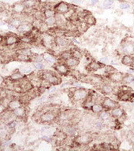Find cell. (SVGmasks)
I'll list each match as a JSON object with an SVG mask.
<instances>
[{
  "label": "cell",
  "instance_id": "26",
  "mask_svg": "<svg viewBox=\"0 0 134 151\" xmlns=\"http://www.w3.org/2000/svg\"><path fill=\"white\" fill-rule=\"evenodd\" d=\"M102 92L105 94H111L113 93L114 87L110 84H104L101 87Z\"/></svg>",
  "mask_w": 134,
  "mask_h": 151
},
{
  "label": "cell",
  "instance_id": "13",
  "mask_svg": "<svg viewBox=\"0 0 134 151\" xmlns=\"http://www.w3.org/2000/svg\"><path fill=\"white\" fill-rule=\"evenodd\" d=\"M23 105L22 102L20 101V99H13V100H10L8 104V106H7V108L9 110L14 111V109H16L18 107L21 106Z\"/></svg>",
  "mask_w": 134,
  "mask_h": 151
},
{
  "label": "cell",
  "instance_id": "9",
  "mask_svg": "<svg viewBox=\"0 0 134 151\" xmlns=\"http://www.w3.org/2000/svg\"><path fill=\"white\" fill-rule=\"evenodd\" d=\"M54 42L57 47H66L70 44V40L65 36H57L54 37Z\"/></svg>",
  "mask_w": 134,
  "mask_h": 151
},
{
  "label": "cell",
  "instance_id": "14",
  "mask_svg": "<svg viewBox=\"0 0 134 151\" xmlns=\"http://www.w3.org/2000/svg\"><path fill=\"white\" fill-rule=\"evenodd\" d=\"M13 112V114H14V116H16L17 118H24L26 116V110L25 108L23 107V106H21L20 107H18L16 109H14V111H12Z\"/></svg>",
  "mask_w": 134,
  "mask_h": 151
},
{
  "label": "cell",
  "instance_id": "20",
  "mask_svg": "<svg viewBox=\"0 0 134 151\" xmlns=\"http://www.w3.org/2000/svg\"><path fill=\"white\" fill-rule=\"evenodd\" d=\"M43 60L48 63H55L56 61V57L49 52H45L44 54H43Z\"/></svg>",
  "mask_w": 134,
  "mask_h": 151
},
{
  "label": "cell",
  "instance_id": "40",
  "mask_svg": "<svg viewBox=\"0 0 134 151\" xmlns=\"http://www.w3.org/2000/svg\"><path fill=\"white\" fill-rule=\"evenodd\" d=\"M95 126H96L97 128L100 129V128H102V127H103V123H102V121H100V120H97L96 122V124H95Z\"/></svg>",
  "mask_w": 134,
  "mask_h": 151
},
{
  "label": "cell",
  "instance_id": "12",
  "mask_svg": "<svg viewBox=\"0 0 134 151\" xmlns=\"http://www.w3.org/2000/svg\"><path fill=\"white\" fill-rule=\"evenodd\" d=\"M109 77H110V80L112 81L113 83H119L122 82L123 77H124V75H123L122 73H119V72H114V73L109 74Z\"/></svg>",
  "mask_w": 134,
  "mask_h": 151
},
{
  "label": "cell",
  "instance_id": "36",
  "mask_svg": "<svg viewBox=\"0 0 134 151\" xmlns=\"http://www.w3.org/2000/svg\"><path fill=\"white\" fill-rule=\"evenodd\" d=\"M104 71H105V73H107V74H111V73H114V72H115V68L112 67L111 65H105L104 66Z\"/></svg>",
  "mask_w": 134,
  "mask_h": 151
},
{
  "label": "cell",
  "instance_id": "48",
  "mask_svg": "<svg viewBox=\"0 0 134 151\" xmlns=\"http://www.w3.org/2000/svg\"><path fill=\"white\" fill-rule=\"evenodd\" d=\"M0 146H1V142H0Z\"/></svg>",
  "mask_w": 134,
  "mask_h": 151
},
{
  "label": "cell",
  "instance_id": "44",
  "mask_svg": "<svg viewBox=\"0 0 134 151\" xmlns=\"http://www.w3.org/2000/svg\"><path fill=\"white\" fill-rule=\"evenodd\" d=\"M4 83H5L4 77H2V76H0V86H2Z\"/></svg>",
  "mask_w": 134,
  "mask_h": 151
},
{
  "label": "cell",
  "instance_id": "16",
  "mask_svg": "<svg viewBox=\"0 0 134 151\" xmlns=\"http://www.w3.org/2000/svg\"><path fill=\"white\" fill-rule=\"evenodd\" d=\"M23 78H25V76H24L23 73L17 71V72H14V73H12L11 75L9 76V79L11 81H13V82H16V81L17 82H19Z\"/></svg>",
  "mask_w": 134,
  "mask_h": 151
},
{
  "label": "cell",
  "instance_id": "43",
  "mask_svg": "<svg viewBox=\"0 0 134 151\" xmlns=\"http://www.w3.org/2000/svg\"><path fill=\"white\" fill-rule=\"evenodd\" d=\"M42 139L46 142H49L51 141V137H49V136H43Z\"/></svg>",
  "mask_w": 134,
  "mask_h": 151
},
{
  "label": "cell",
  "instance_id": "39",
  "mask_svg": "<svg viewBox=\"0 0 134 151\" xmlns=\"http://www.w3.org/2000/svg\"><path fill=\"white\" fill-rule=\"evenodd\" d=\"M113 0H104L103 5L104 8H110L113 5Z\"/></svg>",
  "mask_w": 134,
  "mask_h": 151
},
{
  "label": "cell",
  "instance_id": "2",
  "mask_svg": "<svg viewBox=\"0 0 134 151\" xmlns=\"http://www.w3.org/2000/svg\"><path fill=\"white\" fill-rule=\"evenodd\" d=\"M88 95V91L85 89L84 87H80V88H76L72 95V99L75 101H84L85 99L87 98Z\"/></svg>",
  "mask_w": 134,
  "mask_h": 151
},
{
  "label": "cell",
  "instance_id": "29",
  "mask_svg": "<svg viewBox=\"0 0 134 151\" xmlns=\"http://www.w3.org/2000/svg\"><path fill=\"white\" fill-rule=\"evenodd\" d=\"M43 16H44V18H48V17H54L56 12L54 11V9H44L43 11Z\"/></svg>",
  "mask_w": 134,
  "mask_h": 151
},
{
  "label": "cell",
  "instance_id": "38",
  "mask_svg": "<svg viewBox=\"0 0 134 151\" xmlns=\"http://www.w3.org/2000/svg\"><path fill=\"white\" fill-rule=\"evenodd\" d=\"M119 7H120V9H128L130 8V4L129 2H121L120 5H119Z\"/></svg>",
  "mask_w": 134,
  "mask_h": 151
},
{
  "label": "cell",
  "instance_id": "5",
  "mask_svg": "<svg viewBox=\"0 0 134 151\" xmlns=\"http://www.w3.org/2000/svg\"><path fill=\"white\" fill-rule=\"evenodd\" d=\"M70 4H69L66 2H60L54 5V11L62 14H66L70 9Z\"/></svg>",
  "mask_w": 134,
  "mask_h": 151
},
{
  "label": "cell",
  "instance_id": "35",
  "mask_svg": "<svg viewBox=\"0 0 134 151\" xmlns=\"http://www.w3.org/2000/svg\"><path fill=\"white\" fill-rule=\"evenodd\" d=\"M32 59L34 62H42L43 61V54H33L32 55Z\"/></svg>",
  "mask_w": 134,
  "mask_h": 151
},
{
  "label": "cell",
  "instance_id": "37",
  "mask_svg": "<svg viewBox=\"0 0 134 151\" xmlns=\"http://www.w3.org/2000/svg\"><path fill=\"white\" fill-rule=\"evenodd\" d=\"M33 65L35 68V69H38V70H43L44 68V65L42 62H34Z\"/></svg>",
  "mask_w": 134,
  "mask_h": 151
},
{
  "label": "cell",
  "instance_id": "24",
  "mask_svg": "<svg viewBox=\"0 0 134 151\" xmlns=\"http://www.w3.org/2000/svg\"><path fill=\"white\" fill-rule=\"evenodd\" d=\"M134 58L130 55H125L123 57L122 59V62L123 65L128 66L133 65V63Z\"/></svg>",
  "mask_w": 134,
  "mask_h": 151
},
{
  "label": "cell",
  "instance_id": "19",
  "mask_svg": "<svg viewBox=\"0 0 134 151\" xmlns=\"http://www.w3.org/2000/svg\"><path fill=\"white\" fill-rule=\"evenodd\" d=\"M63 132L66 133L67 136L72 137L75 135L76 133H77V130H76V127L73 125H67V126L65 127V129H64Z\"/></svg>",
  "mask_w": 134,
  "mask_h": 151
},
{
  "label": "cell",
  "instance_id": "28",
  "mask_svg": "<svg viewBox=\"0 0 134 151\" xmlns=\"http://www.w3.org/2000/svg\"><path fill=\"white\" fill-rule=\"evenodd\" d=\"M91 110H92L94 113H99L104 110V107L102 106V104L94 103L93 104V106H92Z\"/></svg>",
  "mask_w": 134,
  "mask_h": 151
},
{
  "label": "cell",
  "instance_id": "34",
  "mask_svg": "<svg viewBox=\"0 0 134 151\" xmlns=\"http://www.w3.org/2000/svg\"><path fill=\"white\" fill-rule=\"evenodd\" d=\"M111 116V113H109L108 112H106V111L103 110L101 113H99V119H101V120H109Z\"/></svg>",
  "mask_w": 134,
  "mask_h": 151
},
{
  "label": "cell",
  "instance_id": "27",
  "mask_svg": "<svg viewBox=\"0 0 134 151\" xmlns=\"http://www.w3.org/2000/svg\"><path fill=\"white\" fill-rule=\"evenodd\" d=\"M123 52L125 54H132L134 53V46L131 43H125L123 47Z\"/></svg>",
  "mask_w": 134,
  "mask_h": 151
},
{
  "label": "cell",
  "instance_id": "4",
  "mask_svg": "<svg viewBox=\"0 0 134 151\" xmlns=\"http://www.w3.org/2000/svg\"><path fill=\"white\" fill-rule=\"evenodd\" d=\"M56 119V114L51 110H47L40 114V121L43 124H50Z\"/></svg>",
  "mask_w": 134,
  "mask_h": 151
},
{
  "label": "cell",
  "instance_id": "42",
  "mask_svg": "<svg viewBox=\"0 0 134 151\" xmlns=\"http://www.w3.org/2000/svg\"><path fill=\"white\" fill-rule=\"evenodd\" d=\"M88 2L89 3L90 5H92V6H94L97 3V2H99V0H88Z\"/></svg>",
  "mask_w": 134,
  "mask_h": 151
},
{
  "label": "cell",
  "instance_id": "1",
  "mask_svg": "<svg viewBox=\"0 0 134 151\" xmlns=\"http://www.w3.org/2000/svg\"><path fill=\"white\" fill-rule=\"evenodd\" d=\"M40 73L41 74L39 76V77L42 80L48 82L51 85H58L62 82L61 78L52 71L40 70Z\"/></svg>",
  "mask_w": 134,
  "mask_h": 151
},
{
  "label": "cell",
  "instance_id": "7",
  "mask_svg": "<svg viewBox=\"0 0 134 151\" xmlns=\"http://www.w3.org/2000/svg\"><path fill=\"white\" fill-rule=\"evenodd\" d=\"M102 106L104 107V109H114L116 107H118V102L114 100H113L111 98H103V100H102Z\"/></svg>",
  "mask_w": 134,
  "mask_h": 151
},
{
  "label": "cell",
  "instance_id": "25",
  "mask_svg": "<svg viewBox=\"0 0 134 151\" xmlns=\"http://www.w3.org/2000/svg\"><path fill=\"white\" fill-rule=\"evenodd\" d=\"M70 52L71 54H72V57L74 58L78 59V60H80L83 58V54L81 51L77 49V48H72L70 50Z\"/></svg>",
  "mask_w": 134,
  "mask_h": 151
},
{
  "label": "cell",
  "instance_id": "17",
  "mask_svg": "<svg viewBox=\"0 0 134 151\" xmlns=\"http://www.w3.org/2000/svg\"><path fill=\"white\" fill-rule=\"evenodd\" d=\"M111 115L113 116V117H115L117 119H119V118L122 117L123 115H124V110H123L122 108H119V107H116L114 109H112L111 111Z\"/></svg>",
  "mask_w": 134,
  "mask_h": 151
},
{
  "label": "cell",
  "instance_id": "18",
  "mask_svg": "<svg viewBox=\"0 0 134 151\" xmlns=\"http://www.w3.org/2000/svg\"><path fill=\"white\" fill-rule=\"evenodd\" d=\"M64 62H65L66 65L68 66L69 68H75L80 63V60H78V59L71 57V58H68L67 60H66Z\"/></svg>",
  "mask_w": 134,
  "mask_h": 151
},
{
  "label": "cell",
  "instance_id": "10",
  "mask_svg": "<svg viewBox=\"0 0 134 151\" xmlns=\"http://www.w3.org/2000/svg\"><path fill=\"white\" fill-rule=\"evenodd\" d=\"M33 26L31 23H28V22H22L16 29L17 31V32L24 34V33L27 32H31V31L33 30Z\"/></svg>",
  "mask_w": 134,
  "mask_h": 151
},
{
  "label": "cell",
  "instance_id": "8",
  "mask_svg": "<svg viewBox=\"0 0 134 151\" xmlns=\"http://www.w3.org/2000/svg\"><path fill=\"white\" fill-rule=\"evenodd\" d=\"M21 41V38H18L16 35L14 34H8V35L5 37V45L8 46V47H11L14 45L17 44L19 42Z\"/></svg>",
  "mask_w": 134,
  "mask_h": 151
},
{
  "label": "cell",
  "instance_id": "11",
  "mask_svg": "<svg viewBox=\"0 0 134 151\" xmlns=\"http://www.w3.org/2000/svg\"><path fill=\"white\" fill-rule=\"evenodd\" d=\"M26 10L25 6H24L23 2H17V3H15L12 6V11L14 14H24Z\"/></svg>",
  "mask_w": 134,
  "mask_h": 151
},
{
  "label": "cell",
  "instance_id": "33",
  "mask_svg": "<svg viewBox=\"0 0 134 151\" xmlns=\"http://www.w3.org/2000/svg\"><path fill=\"white\" fill-rule=\"evenodd\" d=\"M134 81V76L132 74H128V75H124L122 82L125 83H131Z\"/></svg>",
  "mask_w": 134,
  "mask_h": 151
},
{
  "label": "cell",
  "instance_id": "22",
  "mask_svg": "<svg viewBox=\"0 0 134 151\" xmlns=\"http://www.w3.org/2000/svg\"><path fill=\"white\" fill-rule=\"evenodd\" d=\"M24 6H25L26 9H35L37 3H36V0H24L23 2Z\"/></svg>",
  "mask_w": 134,
  "mask_h": 151
},
{
  "label": "cell",
  "instance_id": "47",
  "mask_svg": "<svg viewBox=\"0 0 134 151\" xmlns=\"http://www.w3.org/2000/svg\"><path fill=\"white\" fill-rule=\"evenodd\" d=\"M133 67H134V61H133Z\"/></svg>",
  "mask_w": 134,
  "mask_h": 151
},
{
  "label": "cell",
  "instance_id": "15",
  "mask_svg": "<svg viewBox=\"0 0 134 151\" xmlns=\"http://www.w3.org/2000/svg\"><path fill=\"white\" fill-rule=\"evenodd\" d=\"M105 65L101 62H96V61H92V62H90L88 64V65L87 68H88V70L90 71H97L100 69L101 68L104 67Z\"/></svg>",
  "mask_w": 134,
  "mask_h": 151
},
{
  "label": "cell",
  "instance_id": "30",
  "mask_svg": "<svg viewBox=\"0 0 134 151\" xmlns=\"http://www.w3.org/2000/svg\"><path fill=\"white\" fill-rule=\"evenodd\" d=\"M43 21H44L45 23L47 24L49 27H54V26L56 25V19H55L54 17H48V18H44Z\"/></svg>",
  "mask_w": 134,
  "mask_h": 151
},
{
  "label": "cell",
  "instance_id": "41",
  "mask_svg": "<svg viewBox=\"0 0 134 151\" xmlns=\"http://www.w3.org/2000/svg\"><path fill=\"white\" fill-rule=\"evenodd\" d=\"M99 62H101V63H103L105 65V63L108 62V58H107L106 57H103V58H100V60H99Z\"/></svg>",
  "mask_w": 134,
  "mask_h": 151
},
{
  "label": "cell",
  "instance_id": "21",
  "mask_svg": "<svg viewBox=\"0 0 134 151\" xmlns=\"http://www.w3.org/2000/svg\"><path fill=\"white\" fill-rule=\"evenodd\" d=\"M15 57H16V59L19 61H23V62H30V61H33L32 59V57L27 56V55H25V54H20V53H17L15 54Z\"/></svg>",
  "mask_w": 134,
  "mask_h": 151
},
{
  "label": "cell",
  "instance_id": "23",
  "mask_svg": "<svg viewBox=\"0 0 134 151\" xmlns=\"http://www.w3.org/2000/svg\"><path fill=\"white\" fill-rule=\"evenodd\" d=\"M84 21H85L88 26L95 25L96 23V20L95 17L92 14H88L87 16L85 17V19H84Z\"/></svg>",
  "mask_w": 134,
  "mask_h": 151
},
{
  "label": "cell",
  "instance_id": "32",
  "mask_svg": "<svg viewBox=\"0 0 134 151\" xmlns=\"http://www.w3.org/2000/svg\"><path fill=\"white\" fill-rule=\"evenodd\" d=\"M17 53H20V54H25V55H27V56H30L32 57V55L33 54V53L32 52L29 48L28 47H25V48H21V49H19Z\"/></svg>",
  "mask_w": 134,
  "mask_h": 151
},
{
  "label": "cell",
  "instance_id": "46",
  "mask_svg": "<svg viewBox=\"0 0 134 151\" xmlns=\"http://www.w3.org/2000/svg\"><path fill=\"white\" fill-rule=\"evenodd\" d=\"M133 87H134V81H133Z\"/></svg>",
  "mask_w": 134,
  "mask_h": 151
},
{
  "label": "cell",
  "instance_id": "3",
  "mask_svg": "<svg viewBox=\"0 0 134 151\" xmlns=\"http://www.w3.org/2000/svg\"><path fill=\"white\" fill-rule=\"evenodd\" d=\"M92 135L90 134H83L76 137L73 143L76 144L77 146H86L92 141Z\"/></svg>",
  "mask_w": 134,
  "mask_h": 151
},
{
  "label": "cell",
  "instance_id": "45",
  "mask_svg": "<svg viewBox=\"0 0 134 151\" xmlns=\"http://www.w3.org/2000/svg\"><path fill=\"white\" fill-rule=\"evenodd\" d=\"M2 41H3V37H2V35H0V43H2Z\"/></svg>",
  "mask_w": 134,
  "mask_h": 151
},
{
  "label": "cell",
  "instance_id": "31",
  "mask_svg": "<svg viewBox=\"0 0 134 151\" xmlns=\"http://www.w3.org/2000/svg\"><path fill=\"white\" fill-rule=\"evenodd\" d=\"M59 57H60V58L62 59V60L65 61L68 58H71V57H72V54H71L70 50H63V51H62L61 53H60Z\"/></svg>",
  "mask_w": 134,
  "mask_h": 151
},
{
  "label": "cell",
  "instance_id": "6",
  "mask_svg": "<svg viewBox=\"0 0 134 151\" xmlns=\"http://www.w3.org/2000/svg\"><path fill=\"white\" fill-rule=\"evenodd\" d=\"M54 68L55 72H57L59 75L62 76H67L70 72V69L65 64V62L64 63H60V62L55 63L54 65Z\"/></svg>",
  "mask_w": 134,
  "mask_h": 151
}]
</instances>
